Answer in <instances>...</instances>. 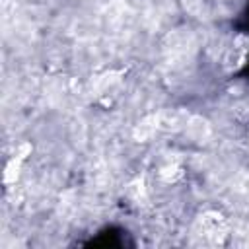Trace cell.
<instances>
[{
	"mask_svg": "<svg viewBox=\"0 0 249 249\" xmlns=\"http://www.w3.org/2000/svg\"><path fill=\"white\" fill-rule=\"evenodd\" d=\"M245 53H247V39H245V37H237V39L233 41V45H231L228 56H226V64H228L230 68H237V66L243 62Z\"/></svg>",
	"mask_w": 249,
	"mask_h": 249,
	"instance_id": "cell-1",
	"label": "cell"
}]
</instances>
